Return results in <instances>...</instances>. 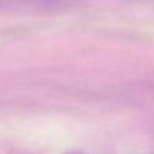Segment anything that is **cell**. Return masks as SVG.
Masks as SVG:
<instances>
[{
    "label": "cell",
    "instance_id": "obj_2",
    "mask_svg": "<svg viewBox=\"0 0 154 154\" xmlns=\"http://www.w3.org/2000/svg\"><path fill=\"white\" fill-rule=\"evenodd\" d=\"M152 154H154V153H152Z\"/></svg>",
    "mask_w": 154,
    "mask_h": 154
},
{
    "label": "cell",
    "instance_id": "obj_1",
    "mask_svg": "<svg viewBox=\"0 0 154 154\" xmlns=\"http://www.w3.org/2000/svg\"><path fill=\"white\" fill-rule=\"evenodd\" d=\"M66 154H81V153H79V152H69V153H66Z\"/></svg>",
    "mask_w": 154,
    "mask_h": 154
}]
</instances>
